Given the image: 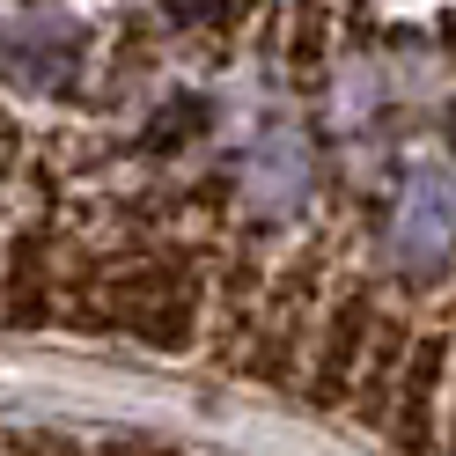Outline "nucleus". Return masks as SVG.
<instances>
[{"instance_id":"obj_2","label":"nucleus","mask_w":456,"mask_h":456,"mask_svg":"<svg viewBox=\"0 0 456 456\" xmlns=\"http://www.w3.org/2000/svg\"><path fill=\"white\" fill-rule=\"evenodd\" d=\"M456 258V169L412 162L390 199V265L405 280H442Z\"/></svg>"},{"instance_id":"obj_10","label":"nucleus","mask_w":456,"mask_h":456,"mask_svg":"<svg viewBox=\"0 0 456 456\" xmlns=\"http://www.w3.org/2000/svg\"><path fill=\"white\" fill-rule=\"evenodd\" d=\"M89 456H184V449L169 435H133V427H126V435H96Z\"/></svg>"},{"instance_id":"obj_5","label":"nucleus","mask_w":456,"mask_h":456,"mask_svg":"<svg viewBox=\"0 0 456 456\" xmlns=\"http://www.w3.org/2000/svg\"><path fill=\"white\" fill-rule=\"evenodd\" d=\"M243 207L250 221H295L309 207V191H317V148H309V133L295 126H265L258 140H250V155H243Z\"/></svg>"},{"instance_id":"obj_9","label":"nucleus","mask_w":456,"mask_h":456,"mask_svg":"<svg viewBox=\"0 0 456 456\" xmlns=\"http://www.w3.org/2000/svg\"><path fill=\"white\" fill-rule=\"evenodd\" d=\"M0 456H89V442L74 427H8L0 435Z\"/></svg>"},{"instance_id":"obj_3","label":"nucleus","mask_w":456,"mask_h":456,"mask_svg":"<svg viewBox=\"0 0 456 456\" xmlns=\"http://www.w3.org/2000/svg\"><path fill=\"white\" fill-rule=\"evenodd\" d=\"M81 60H89V30L60 8H15L0 15V74L30 96H67Z\"/></svg>"},{"instance_id":"obj_7","label":"nucleus","mask_w":456,"mask_h":456,"mask_svg":"<svg viewBox=\"0 0 456 456\" xmlns=\"http://www.w3.org/2000/svg\"><path fill=\"white\" fill-rule=\"evenodd\" d=\"M60 309V243L45 228H22L8 243V265H0V324L8 331H37Z\"/></svg>"},{"instance_id":"obj_1","label":"nucleus","mask_w":456,"mask_h":456,"mask_svg":"<svg viewBox=\"0 0 456 456\" xmlns=\"http://www.w3.org/2000/svg\"><path fill=\"white\" fill-rule=\"evenodd\" d=\"M207 309H214V280L177 243L96 265V331H126L148 354H191Z\"/></svg>"},{"instance_id":"obj_6","label":"nucleus","mask_w":456,"mask_h":456,"mask_svg":"<svg viewBox=\"0 0 456 456\" xmlns=\"http://www.w3.org/2000/svg\"><path fill=\"white\" fill-rule=\"evenodd\" d=\"M456 368V338L442 331H419L412 354H405V376H397V405H390V435L405 456L435 449V427H442V376Z\"/></svg>"},{"instance_id":"obj_4","label":"nucleus","mask_w":456,"mask_h":456,"mask_svg":"<svg viewBox=\"0 0 456 456\" xmlns=\"http://www.w3.org/2000/svg\"><path fill=\"white\" fill-rule=\"evenodd\" d=\"M376 331H383V309L368 288L354 295H338L324 309V324H317V346H309V397L331 412H346L354 405V390L368 376V354H376Z\"/></svg>"},{"instance_id":"obj_11","label":"nucleus","mask_w":456,"mask_h":456,"mask_svg":"<svg viewBox=\"0 0 456 456\" xmlns=\"http://www.w3.org/2000/svg\"><path fill=\"white\" fill-rule=\"evenodd\" d=\"M449 456H456V435H449Z\"/></svg>"},{"instance_id":"obj_8","label":"nucleus","mask_w":456,"mask_h":456,"mask_svg":"<svg viewBox=\"0 0 456 456\" xmlns=\"http://www.w3.org/2000/svg\"><path fill=\"white\" fill-rule=\"evenodd\" d=\"M405 354H412V331L397 324V317H383L376 354H368V376H361L354 405H346L361 427H383V419H390V405H397V376H405Z\"/></svg>"}]
</instances>
